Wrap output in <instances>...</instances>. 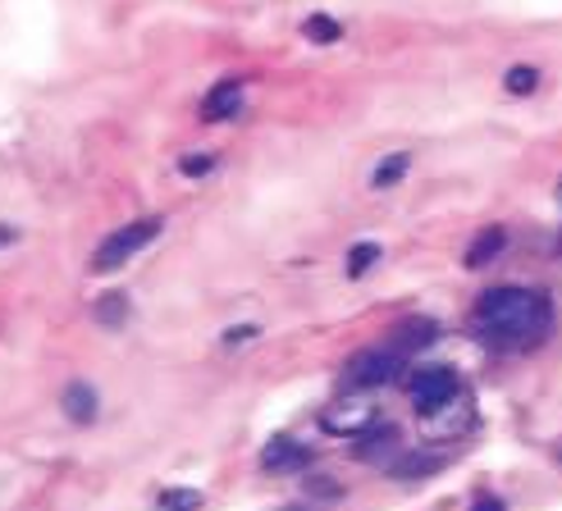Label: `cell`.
<instances>
[{"label": "cell", "instance_id": "1", "mask_svg": "<svg viewBox=\"0 0 562 511\" xmlns=\"http://www.w3.org/2000/svg\"><path fill=\"white\" fill-rule=\"evenodd\" d=\"M471 329L490 348H536L553 329V302L540 288H490L471 310Z\"/></svg>", "mask_w": 562, "mask_h": 511}, {"label": "cell", "instance_id": "2", "mask_svg": "<svg viewBox=\"0 0 562 511\" xmlns=\"http://www.w3.org/2000/svg\"><path fill=\"white\" fill-rule=\"evenodd\" d=\"M380 424V402L371 388H357V393H344L321 411V430L325 434H339V439H361L367 430Z\"/></svg>", "mask_w": 562, "mask_h": 511}, {"label": "cell", "instance_id": "3", "mask_svg": "<svg viewBox=\"0 0 562 511\" xmlns=\"http://www.w3.org/2000/svg\"><path fill=\"white\" fill-rule=\"evenodd\" d=\"M160 229H165V219L160 215H143V219H128L124 229H115L101 247H97V256H92V270L97 274H110V270H120V265H128L137 251H143L147 242H156L160 238Z\"/></svg>", "mask_w": 562, "mask_h": 511}, {"label": "cell", "instance_id": "4", "mask_svg": "<svg viewBox=\"0 0 562 511\" xmlns=\"http://www.w3.org/2000/svg\"><path fill=\"white\" fill-rule=\"evenodd\" d=\"M471 430H475V402H471L467 384L448 397V402H439L435 411L420 416V439H426V443H458Z\"/></svg>", "mask_w": 562, "mask_h": 511}, {"label": "cell", "instance_id": "5", "mask_svg": "<svg viewBox=\"0 0 562 511\" xmlns=\"http://www.w3.org/2000/svg\"><path fill=\"white\" fill-rule=\"evenodd\" d=\"M458 388H462V379H458V371H448V365H420V371L407 375V397H412L416 416L435 411V407L448 402V397H453Z\"/></svg>", "mask_w": 562, "mask_h": 511}, {"label": "cell", "instance_id": "6", "mask_svg": "<svg viewBox=\"0 0 562 511\" xmlns=\"http://www.w3.org/2000/svg\"><path fill=\"white\" fill-rule=\"evenodd\" d=\"M393 379H403V352L398 348H380V352H361L348 365V384L352 388H384Z\"/></svg>", "mask_w": 562, "mask_h": 511}, {"label": "cell", "instance_id": "7", "mask_svg": "<svg viewBox=\"0 0 562 511\" xmlns=\"http://www.w3.org/2000/svg\"><path fill=\"white\" fill-rule=\"evenodd\" d=\"M243 115V78H220L202 101V120L206 124H224Z\"/></svg>", "mask_w": 562, "mask_h": 511}, {"label": "cell", "instance_id": "8", "mask_svg": "<svg viewBox=\"0 0 562 511\" xmlns=\"http://www.w3.org/2000/svg\"><path fill=\"white\" fill-rule=\"evenodd\" d=\"M357 457L361 462H380V466H393L403 457V439L393 424H375V430H367L357 439Z\"/></svg>", "mask_w": 562, "mask_h": 511}, {"label": "cell", "instance_id": "9", "mask_svg": "<svg viewBox=\"0 0 562 511\" xmlns=\"http://www.w3.org/2000/svg\"><path fill=\"white\" fill-rule=\"evenodd\" d=\"M306 462H312V447H302L297 439H270L261 452V470H270V475H293Z\"/></svg>", "mask_w": 562, "mask_h": 511}, {"label": "cell", "instance_id": "10", "mask_svg": "<svg viewBox=\"0 0 562 511\" xmlns=\"http://www.w3.org/2000/svg\"><path fill=\"white\" fill-rule=\"evenodd\" d=\"M60 411H65L74 424H92V420H97V411H101L97 388H92V384H82V379H74V384L60 393Z\"/></svg>", "mask_w": 562, "mask_h": 511}, {"label": "cell", "instance_id": "11", "mask_svg": "<svg viewBox=\"0 0 562 511\" xmlns=\"http://www.w3.org/2000/svg\"><path fill=\"white\" fill-rule=\"evenodd\" d=\"M128 316H133L128 293H101V297H97V306H92V320H97L101 329H120Z\"/></svg>", "mask_w": 562, "mask_h": 511}, {"label": "cell", "instance_id": "12", "mask_svg": "<svg viewBox=\"0 0 562 511\" xmlns=\"http://www.w3.org/2000/svg\"><path fill=\"white\" fill-rule=\"evenodd\" d=\"M439 338V325L435 320H403L398 333H393V348L398 352H416V348H426Z\"/></svg>", "mask_w": 562, "mask_h": 511}, {"label": "cell", "instance_id": "13", "mask_svg": "<svg viewBox=\"0 0 562 511\" xmlns=\"http://www.w3.org/2000/svg\"><path fill=\"white\" fill-rule=\"evenodd\" d=\"M407 169H412V156H407V151H393V156H384V160L371 169V188H380V192L398 188Z\"/></svg>", "mask_w": 562, "mask_h": 511}, {"label": "cell", "instance_id": "14", "mask_svg": "<svg viewBox=\"0 0 562 511\" xmlns=\"http://www.w3.org/2000/svg\"><path fill=\"white\" fill-rule=\"evenodd\" d=\"M503 247H508V234H503V229H485L481 238L471 242V251H467V270H481V265H490Z\"/></svg>", "mask_w": 562, "mask_h": 511}, {"label": "cell", "instance_id": "15", "mask_svg": "<svg viewBox=\"0 0 562 511\" xmlns=\"http://www.w3.org/2000/svg\"><path fill=\"white\" fill-rule=\"evenodd\" d=\"M302 33L312 37L316 46H329V42H339V37H344V23H339V19H329V14H312V19L302 23Z\"/></svg>", "mask_w": 562, "mask_h": 511}, {"label": "cell", "instance_id": "16", "mask_svg": "<svg viewBox=\"0 0 562 511\" xmlns=\"http://www.w3.org/2000/svg\"><path fill=\"white\" fill-rule=\"evenodd\" d=\"M503 88H508L513 96H530L540 88V69H530V65H513L508 73H503Z\"/></svg>", "mask_w": 562, "mask_h": 511}, {"label": "cell", "instance_id": "17", "mask_svg": "<svg viewBox=\"0 0 562 511\" xmlns=\"http://www.w3.org/2000/svg\"><path fill=\"white\" fill-rule=\"evenodd\" d=\"M202 493L196 489H165L160 493V511H202Z\"/></svg>", "mask_w": 562, "mask_h": 511}, {"label": "cell", "instance_id": "18", "mask_svg": "<svg viewBox=\"0 0 562 511\" xmlns=\"http://www.w3.org/2000/svg\"><path fill=\"white\" fill-rule=\"evenodd\" d=\"M375 261H380V247H375V242H357V247L348 251V274H352V279H361V274H367Z\"/></svg>", "mask_w": 562, "mask_h": 511}, {"label": "cell", "instance_id": "19", "mask_svg": "<svg viewBox=\"0 0 562 511\" xmlns=\"http://www.w3.org/2000/svg\"><path fill=\"white\" fill-rule=\"evenodd\" d=\"M435 466H439V457H398L389 470L398 479H426V470H435Z\"/></svg>", "mask_w": 562, "mask_h": 511}, {"label": "cell", "instance_id": "20", "mask_svg": "<svg viewBox=\"0 0 562 511\" xmlns=\"http://www.w3.org/2000/svg\"><path fill=\"white\" fill-rule=\"evenodd\" d=\"M211 164H215L211 156H183V160H179V174H183V179H206Z\"/></svg>", "mask_w": 562, "mask_h": 511}, {"label": "cell", "instance_id": "21", "mask_svg": "<svg viewBox=\"0 0 562 511\" xmlns=\"http://www.w3.org/2000/svg\"><path fill=\"white\" fill-rule=\"evenodd\" d=\"M247 338H257V325H238V329H229V333H224V343H247Z\"/></svg>", "mask_w": 562, "mask_h": 511}, {"label": "cell", "instance_id": "22", "mask_svg": "<svg viewBox=\"0 0 562 511\" xmlns=\"http://www.w3.org/2000/svg\"><path fill=\"white\" fill-rule=\"evenodd\" d=\"M471 511H508V507H503L494 493H485V498H475V502H471Z\"/></svg>", "mask_w": 562, "mask_h": 511}, {"label": "cell", "instance_id": "23", "mask_svg": "<svg viewBox=\"0 0 562 511\" xmlns=\"http://www.w3.org/2000/svg\"><path fill=\"white\" fill-rule=\"evenodd\" d=\"M558 206H562V183H558Z\"/></svg>", "mask_w": 562, "mask_h": 511}]
</instances>
